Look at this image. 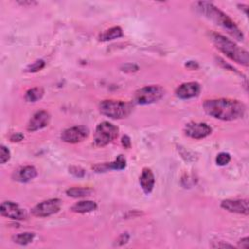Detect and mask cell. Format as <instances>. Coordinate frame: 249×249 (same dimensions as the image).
<instances>
[{
    "instance_id": "1",
    "label": "cell",
    "mask_w": 249,
    "mask_h": 249,
    "mask_svg": "<svg viewBox=\"0 0 249 249\" xmlns=\"http://www.w3.org/2000/svg\"><path fill=\"white\" fill-rule=\"evenodd\" d=\"M203 109L209 116L222 121H234L242 118L246 107L239 100L217 98L208 99L203 103Z\"/></svg>"
},
{
    "instance_id": "2",
    "label": "cell",
    "mask_w": 249,
    "mask_h": 249,
    "mask_svg": "<svg viewBox=\"0 0 249 249\" xmlns=\"http://www.w3.org/2000/svg\"><path fill=\"white\" fill-rule=\"evenodd\" d=\"M196 9L204 15L205 18L212 20L223 29H225L231 37H233L237 41H243L244 36L242 31L237 27L235 22L224 12L214 6L212 3L209 2H197L196 3Z\"/></svg>"
},
{
    "instance_id": "3",
    "label": "cell",
    "mask_w": 249,
    "mask_h": 249,
    "mask_svg": "<svg viewBox=\"0 0 249 249\" xmlns=\"http://www.w3.org/2000/svg\"><path fill=\"white\" fill-rule=\"evenodd\" d=\"M211 40L216 48L236 63L247 66L249 64V53L234 42L219 33H211Z\"/></svg>"
},
{
    "instance_id": "4",
    "label": "cell",
    "mask_w": 249,
    "mask_h": 249,
    "mask_svg": "<svg viewBox=\"0 0 249 249\" xmlns=\"http://www.w3.org/2000/svg\"><path fill=\"white\" fill-rule=\"evenodd\" d=\"M99 111L106 117L120 120L126 118L131 113L132 105L122 100H103L99 104Z\"/></svg>"
},
{
    "instance_id": "5",
    "label": "cell",
    "mask_w": 249,
    "mask_h": 249,
    "mask_svg": "<svg viewBox=\"0 0 249 249\" xmlns=\"http://www.w3.org/2000/svg\"><path fill=\"white\" fill-rule=\"evenodd\" d=\"M119 128L110 122L104 121L97 124L94 132L93 142L97 147H104L118 137Z\"/></svg>"
},
{
    "instance_id": "6",
    "label": "cell",
    "mask_w": 249,
    "mask_h": 249,
    "mask_svg": "<svg viewBox=\"0 0 249 249\" xmlns=\"http://www.w3.org/2000/svg\"><path fill=\"white\" fill-rule=\"evenodd\" d=\"M164 95V89L159 85L145 86L137 89L134 93L133 100L136 104L147 105L159 101Z\"/></svg>"
},
{
    "instance_id": "7",
    "label": "cell",
    "mask_w": 249,
    "mask_h": 249,
    "mask_svg": "<svg viewBox=\"0 0 249 249\" xmlns=\"http://www.w3.org/2000/svg\"><path fill=\"white\" fill-rule=\"evenodd\" d=\"M61 207V200L59 198H50L36 204L31 213L36 217H49L59 211Z\"/></svg>"
},
{
    "instance_id": "8",
    "label": "cell",
    "mask_w": 249,
    "mask_h": 249,
    "mask_svg": "<svg viewBox=\"0 0 249 249\" xmlns=\"http://www.w3.org/2000/svg\"><path fill=\"white\" fill-rule=\"evenodd\" d=\"M89 134V130L88 127L84 125L72 126L64 129L61 132L60 138L62 141L70 144H76L85 140Z\"/></svg>"
},
{
    "instance_id": "9",
    "label": "cell",
    "mask_w": 249,
    "mask_h": 249,
    "mask_svg": "<svg viewBox=\"0 0 249 249\" xmlns=\"http://www.w3.org/2000/svg\"><path fill=\"white\" fill-rule=\"evenodd\" d=\"M212 131V128L206 123L191 122L184 127V132L187 136L193 139H202L208 136Z\"/></svg>"
},
{
    "instance_id": "10",
    "label": "cell",
    "mask_w": 249,
    "mask_h": 249,
    "mask_svg": "<svg viewBox=\"0 0 249 249\" xmlns=\"http://www.w3.org/2000/svg\"><path fill=\"white\" fill-rule=\"evenodd\" d=\"M0 212L2 216L12 220H24L26 218L25 210L13 201H3Z\"/></svg>"
},
{
    "instance_id": "11",
    "label": "cell",
    "mask_w": 249,
    "mask_h": 249,
    "mask_svg": "<svg viewBox=\"0 0 249 249\" xmlns=\"http://www.w3.org/2000/svg\"><path fill=\"white\" fill-rule=\"evenodd\" d=\"M200 92V85L197 82H188L180 85L175 89V95L180 99L196 97Z\"/></svg>"
},
{
    "instance_id": "12",
    "label": "cell",
    "mask_w": 249,
    "mask_h": 249,
    "mask_svg": "<svg viewBox=\"0 0 249 249\" xmlns=\"http://www.w3.org/2000/svg\"><path fill=\"white\" fill-rule=\"evenodd\" d=\"M221 207L229 212L248 215V199H225L221 202Z\"/></svg>"
},
{
    "instance_id": "13",
    "label": "cell",
    "mask_w": 249,
    "mask_h": 249,
    "mask_svg": "<svg viewBox=\"0 0 249 249\" xmlns=\"http://www.w3.org/2000/svg\"><path fill=\"white\" fill-rule=\"evenodd\" d=\"M50 114L47 111L41 110L36 112L29 120L27 124V130L28 131H37L44 127H46L50 123Z\"/></svg>"
},
{
    "instance_id": "14",
    "label": "cell",
    "mask_w": 249,
    "mask_h": 249,
    "mask_svg": "<svg viewBox=\"0 0 249 249\" xmlns=\"http://www.w3.org/2000/svg\"><path fill=\"white\" fill-rule=\"evenodd\" d=\"M37 174H38L37 169L34 166L25 165L15 170L12 177L15 181H18L20 183H27L33 180L37 176Z\"/></svg>"
},
{
    "instance_id": "15",
    "label": "cell",
    "mask_w": 249,
    "mask_h": 249,
    "mask_svg": "<svg viewBox=\"0 0 249 249\" xmlns=\"http://www.w3.org/2000/svg\"><path fill=\"white\" fill-rule=\"evenodd\" d=\"M126 166V160L123 155H119L116 160L112 162H106V163H99L94 166H92V169L95 170V172H105L107 170H122L125 168Z\"/></svg>"
},
{
    "instance_id": "16",
    "label": "cell",
    "mask_w": 249,
    "mask_h": 249,
    "mask_svg": "<svg viewBox=\"0 0 249 249\" xmlns=\"http://www.w3.org/2000/svg\"><path fill=\"white\" fill-rule=\"evenodd\" d=\"M139 183L140 187L142 188L145 194L148 195L153 191L155 186V176L150 168H143L141 175L139 177Z\"/></svg>"
},
{
    "instance_id": "17",
    "label": "cell",
    "mask_w": 249,
    "mask_h": 249,
    "mask_svg": "<svg viewBox=\"0 0 249 249\" xmlns=\"http://www.w3.org/2000/svg\"><path fill=\"white\" fill-rule=\"evenodd\" d=\"M97 208L96 202L92 200H81L71 206V210L76 213H88Z\"/></svg>"
},
{
    "instance_id": "18",
    "label": "cell",
    "mask_w": 249,
    "mask_h": 249,
    "mask_svg": "<svg viewBox=\"0 0 249 249\" xmlns=\"http://www.w3.org/2000/svg\"><path fill=\"white\" fill-rule=\"evenodd\" d=\"M123 36V30L119 26H114L109 29L104 30L100 35H99V41L106 42V41H111L114 39L121 38Z\"/></svg>"
},
{
    "instance_id": "19",
    "label": "cell",
    "mask_w": 249,
    "mask_h": 249,
    "mask_svg": "<svg viewBox=\"0 0 249 249\" xmlns=\"http://www.w3.org/2000/svg\"><path fill=\"white\" fill-rule=\"evenodd\" d=\"M93 193V190L88 187H73L66 190V195L71 197H85L91 196Z\"/></svg>"
},
{
    "instance_id": "20",
    "label": "cell",
    "mask_w": 249,
    "mask_h": 249,
    "mask_svg": "<svg viewBox=\"0 0 249 249\" xmlns=\"http://www.w3.org/2000/svg\"><path fill=\"white\" fill-rule=\"evenodd\" d=\"M43 95H44L43 89L39 88V87H35V88L28 89L25 92L24 98L27 102H36V101L40 100L43 97Z\"/></svg>"
},
{
    "instance_id": "21",
    "label": "cell",
    "mask_w": 249,
    "mask_h": 249,
    "mask_svg": "<svg viewBox=\"0 0 249 249\" xmlns=\"http://www.w3.org/2000/svg\"><path fill=\"white\" fill-rule=\"evenodd\" d=\"M34 238V233L32 232H22L18 233L15 236H13V240L15 243H18L19 245H26L30 242H32Z\"/></svg>"
},
{
    "instance_id": "22",
    "label": "cell",
    "mask_w": 249,
    "mask_h": 249,
    "mask_svg": "<svg viewBox=\"0 0 249 249\" xmlns=\"http://www.w3.org/2000/svg\"><path fill=\"white\" fill-rule=\"evenodd\" d=\"M216 163L220 166H225L231 161V155L226 152H221L216 157Z\"/></svg>"
},
{
    "instance_id": "23",
    "label": "cell",
    "mask_w": 249,
    "mask_h": 249,
    "mask_svg": "<svg viewBox=\"0 0 249 249\" xmlns=\"http://www.w3.org/2000/svg\"><path fill=\"white\" fill-rule=\"evenodd\" d=\"M44 66H45V61L42 60V59H38V60L34 61L33 63L29 64L26 67L25 71L26 72H32V73L37 72V71H40L42 68H44Z\"/></svg>"
},
{
    "instance_id": "24",
    "label": "cell",
    "mask_w": 249,
    "mask_h": 249,
    "mask_svg": "<svg viewBox=\"0 0 249 249\" xmlns=\"http://www.w3.org/2000/svg\"><path fill=\"white\" fill-rule=\"evenodd\" d=\"M11 158V153H10V150L4 146V145H1L0 147V160H1V163L4 164L6 163Z\"/></svg>"
},
{
    "instance_id": "25",
    "label": "cell",
    "mask_w": 249,
    "mask_h": 249,
    "mask_svg": "<svg viewBox=\"0 0 249 249\" xmlns=\"http://www.w3.org/2000/svg\"><path fill=\"white\" fill-rule=\"evenodd\" d=\"M69 172H70L71 174H73L74 176L79 177V178L84 177L85 174H86L85 170H84L82 167H80V166H70V167H69Z\"/></svg>"
},
{
    "instance_id": "26",
    "label": "cell",
    "mask_w": 249,
    "mask_h": 249,
    "mask_svg": "<svg viewBox=\"0 0 249 249\" xmlns=\"http://www.w3.org/2000/svg\"><path fill=\"white\" fill-rule=\"evenodd\" d=\"M23 137H24V136H23L22 133L16 132V133H14V134L11 135L10 140H11L12 142H18V141H21V140L23 139Z\"/></svg>"
},
{
    "instance_id": "27",
    "label": "cell",
    "mask_w": 249,
    "mask_h": 249,
    "mask_svg": "<svg viewBox=\"0 0 249 249\" xmlns=\"http://www.w3.org/2000/svg\"><path fill=\"white\" fill-rule=\"evenodd\" d=\"M122 145H123L124 148H126V149L130 148V146H131V141H130L129 136L124 135V136L122 137Z\"/></svg>"
},
{
    "instance_id": "28",
    "label": "cell",
    "mask_w": 249,
    "mask_h": 249,
    "mask_svg": "<svg viewBox=\"0 0 249 249\" xmlns=\"http://www.w3.org/2000/svg\"><path fill=\"white\" fill-rule=\"evenodd\" d=\"M238 246H239V247H241V248L247 249V248L249 247V238L246 236V237H244V238L240 239V240H239V242H238Z\"/></svg>"
},
{
    "instance_id": "29",
    "label": "cell",
    "mask_w": 249,
    "mask_h": 249,
    "mask_svg": "<svg viewBox=\"0 0 249 249\" xmlns=\"http://www.w3.org/2000/svg\"><path fill=\"white\" fill-rule=\"evenodd\" d=\"M128 234L127 233H123L119 238H118V241H121L120 244H124V243H126L128 241Z\"/></svg>"
},
{
    "instance_id": "30",
    "label": "cell",
    "mask_w": 249,
    "mask_h": 249,
    "mask_svg": "<svg viewBox=\"0 0 249 249\" xmlns=\"http://www.w3.org/2000/svg\"><path fill=\"white\" fill-rule=\"evenodd\" d=\"M213 247L215 248H227V247H230V248H233V245H231V244H228V243H217L216 245H212Z\"/></svg>"
}]
</instances>
